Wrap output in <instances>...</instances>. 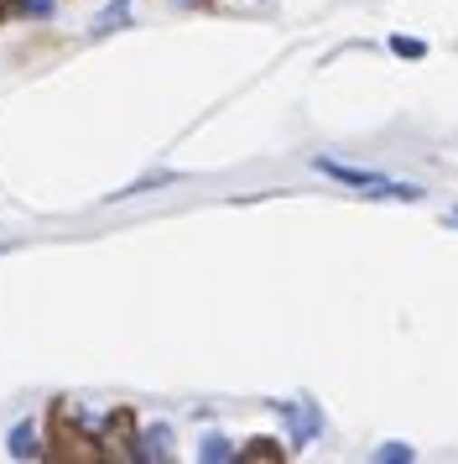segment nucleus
Here are the masks:
<instances>
[{"label": "nucleus", "instance_id": "2", "mask_svg": "<svg viewBox=\"0 0 458 464\" xmlns=\"http://www.w3.org/2000/svg\"><path fill=\"white\" fill-rule=\"evenodd\" d=\"M291 418V433H297V443H308L312 433H318V412H312L308 401H291V407H281Z\"/></svg>", "mask_w": 458, "mask_h": 464}, {"label": "nucleus", "instance_id": "11", "mask_svg": "<svg viewBox=\"0 0 458 464\" xmlns=\"http://www.w3.org/2000/svg\"><path fill=\"white\" fill-rule=\"evenodd\" d=\"M448 225H453V230H458V209H453V214H448Z\"/></svg>", "mask_w": 458, "mask_h": 464}, {"label": "nucleus", "instance_id": "3", "mask_svg": "<svg viewBox=\"0 0 458 464\" xmlns=\"http://www.w3.org/2000/svg\"><path fill=\"white\" fill-rule=\"evenodd\" d=\"M167 454H172V428H167V422L146 428V439H141V459H167Z\"/></svg>", "mask_w": 458, "mask_h": 464}, {"label": "nucleus", "instance_id": "5", "mask_svg": "<svg viewBox=\"0 0 458 464\" xmlns=\"http://www.w3.org/2000/svg\"><path fill=\"white\" fill-rule=\"evenodd\" d=\"M11 11H16V16H52L58 0H11Z\"/></svg>", "mask_w": 458, "mask_h": 464}, {"label": "nucleus", "instance_id": "10", "mask_svg": "<svg viewBox=\"0 0 458 464\" xmlns=\"http://www.w3.org/2000/svg\"><path fill=\"white\" fill-rule=\"evenodd\" d=\"M396 53H401V58H422V53H427V47H422V43H406V37H396Z\"/></svg>", "mask_w": 458, "mask_h": 464}, {"label": "nucleus", "instance_id": "8", "mask_svg": "<svg viewBox=\"0 0 458 464\" xmlns=\"http://www.w3.org/2000/svg\"><path fill=\"white\" fill-rule=\"evenodd\" d=\"M198 459H234V449H229V439H204V449H198Z\"/></svg>", "mask_w": 458, "mask_h": 464}, {"label": "nucleus", "instance_id": "12", "mask_svg": "<svg viewBox=\"0 0 458 464\" xmlns=\"http://www.w3.org/2000/svg\"><path fill=\"white\" fill-rule=\"evenodd\" d=\"M183 5H198V0H183Z\"/></svg>", "mask_w": 458, "mask_h": 464}, {"label": "nucleus", "instance_id": "6", "mask_svg": "<svg viewBox=\"0 0 458 464\" xmlns=\"http://www.w3.org/2000/svg\"><path fill=\"white\" fill-rule=\"evenodd\" d=\"M172 183V172H151V178H141V183H130V188H120L115 198H136V193H146V188H167Z\"/></svg>", "mask_w": 458, "mask_h": 464}, {"label": "nucleus", "instance_id": "7", "mask_svg": "<svg viewBox=\"0 0 458 464\" xmlns=\"http://www.w3.org/2000/svg\"><path fill=\"white\" fill-rule=\"evenodd\" d=\"M375 459H380V464H412V449H406V443H380V449H375Z\"/></svg>", "mask_w": 458, "mask_h": 464}, {"label": "nucleus", "instance_id": "1", "mask_svg": "<svg viewBox=\"0 0 458 464\" xmlns=\"http://www.w3.org/2000/svg\"><path fill=\"white\" fill-rule=\"evenodd\" d=\"M318 172H329V178H339V183H349V188L359 193H375V198H422V188L416 183H391V178H380V172H365V168H344V162H333V157H318Z\"/></svg>", "mask_w": 458, "mask_h": 464}, {"label": "nucleus", "instance_id": "4", "mask_svg": "<svg viewBox=\"0 0 458 464\" xmlns=\"http://www.w3.org/2000/svg\"><path fill=\"white\" fill-rule=\"evenodd\" d=\"M11 454H16V459H37L42 454L37 439H32V428H16V433H11Z\"/></svg>", "mask_w": 458, "mask_h": 464}, {"label": "nucleus", "instance_id": "9", "mask_svg": "<svg viewBox=\"0 0 458 464\" xmlns=\"http://www.w3.org/2000/svg\"><path fill=\"white\" fill-rule=\"evenodd\" d=\"M245 459H276V443H271V439H255Z\"/></svg>", "mask_w": 458, "mask_h": 464}]
</instances>
